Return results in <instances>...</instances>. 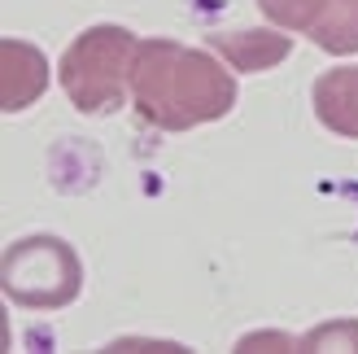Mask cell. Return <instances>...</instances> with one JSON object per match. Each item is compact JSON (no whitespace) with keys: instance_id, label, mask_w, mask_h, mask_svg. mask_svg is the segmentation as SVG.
Wrapping results in <instances>:
<instances>
[{"instance_id":"cell-1","label":"cell","mask_w":358,"mask_h":354,"mask_svg":"<svg viewBox=\"0 0 358 354\" xmlns=\"http://www.w3.org/2000/svg\"><path fill=\"white\" fill-rule=\"evenodd\" d=\"M131 105L157 132H192L219 122L236 105V75L206 48L175 40H140L131 66Z\"/></svg>"},{"instance_id":"cell-2","label":"cell","mask_w":358,"mask_h":354,"mask_svg":"<svg viewBox=\"0 0 358 354\" xmlns=\"http://www.w3.org/2000/svg\"><path fill=\"white\" fill-rule=\"evenodd\" d=\"M140 35L127 27L101 22L87 27L75 44L62 52L57 79L79 114H114L131 97V66H136Z\"/></svg>"},{"instance_id":"cell-3","label":"cell","mask_w":358,"mask_h":354,"mask_svg":"<svg viewBox=\"0 0 358 354\" xmlns=\"http://www.w3.org/2000/svg\"><path fill=\"white\" fill-rule=\"evenodd\" d=\"M0 289L22 311H62L83 293V262L62 236L35 232L13 241L0 258Z\"/></svg>"},{"instance_id":"cell-4","label":"cell","mask_w":358,"mask_h":354,"mask_svg":"<svg viewBox=\"0 0 358 354\" xmlns=\"http://www.w3.org/2000/svg\"><path fill=\"white\" fill-rule=\"evenodd\" d=\"M44 92H48V57L17 35H5L0 40V110L22 114Z\"/></svg>"},{"instance_id":"cell-5","label":"cell","mask_w":358,"mask_h":354,"mask_svg":"<svg viewBox=\"0 0 358 354\" xmlns=\"http://www.w3.org/2000/svg\"><path fill=\"white\" fill-rule=\"evenodd\" d=\"M206 44L219 52L231 70L262 75V70L280 66L293 52V35H280V31H219V35H206Z\"/></svg>"},{"instance_id":"cell-6","label":"cell","mask_w":358,"mask_h":354,"mask_svg":"<svg viewBox=\"0 0 358 354\" xmlns=\"http://www.w3.org/2000/svg\"><path fill=\"white\" fill-rule=\"evenodd\" d=\"M310 101H315V118L328 132L358 140V66L324 70L310 87Z\"/></svg>"},{"instance_id":"cell-7","label":"cell","mask_w":358,"mask_h":354,"mask_svg":"<svg viewBox=\"0 0 358 354\" xmlns=\"http://www.w3.org/2000/svg\"><path fill=\"white\" fill-rule=\"evenodd\" d=\"M315 48L336 52V57H354L358 52V0H328V9L319 13L310 27Z\"/></svg>"},{"instance_id":"cell-8","label":"cell","mask_w":358,"mask_h":354,"mask_svg":"<svg viewBox=\"0 0 358 354\" xmlns=\"http://www.w3.org/2000/svg\"><path fill=\"white\" fill-rule=\"evenodd\" d=\"M258 9L280 31H310L319 22V13L328 9V0H258Z\"/></svg>"},{"instance_id":"cell-9","label":"cell","mask_w":358,"mask_h":354,"mask_svg":"<svg viewBox=\"0 0 358 354\" xmlns=\"http://www.w3.org/2000/svg\"><path fill=\"white\" fill-rule=\"evenodd\" d=\"M310 350L358 354V320H332V324H319L310 332H301V337H297V354H310Z\"/></svg>"},{"instance_id":"cell-10","label":"cell","mask_w":358,"mask_h":354,"mask_svg":"<svg viewBox=\"0 0 358 354\" xmlns=\"http://www.w3.org/2000/svg\"><path fill=\"white\" fill-rule=\"evenodd\" d=\"M241 354H254V350H297V337L289 332H249V337L236 341Z\"/></svg>"},{"instance_id":"cell-11","label":"cell","mask_w":358,"mask_h":354,"mask_svg":"<svg viewBox=\"0 0 358 354\" xmlns=\"http://www.w3.org/2000/svg\"><path fill=\"white\" fill-rule=\"evenodd\" d=\"M105 350H179L171 341H110Z\"/></svg>"}]
</instances>
